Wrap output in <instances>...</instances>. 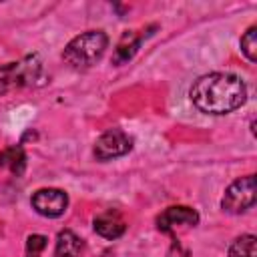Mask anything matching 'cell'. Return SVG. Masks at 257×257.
<instances>
[{
    "mask_svg": "<svg viewBox=\"0 0 257 257\" xmlns=\"http://www.w3.org/2000/svg\"><path fill=\"white\" fill-rule=\"evenodd\" d=\"M46 243H48V239L44 235H38V233L28 235V239H26V257H40Z\"/></svg>",
    "mask_w": 257,
    "mask_h": 257,
    "instance_id": "obj_14",
    "label": "cell"
},
{
    "mask_svg": "<svg viewBox=\"0 0 257 257\" xmlns=\"http://www.w3.org/2000/svg\"><path fill=\"white\" fill-rule=\"evenodd\" d=\"M32 209L48 219H56L60 217L66 207H68V195L62 189H54V187H46V189H38L32 199H30Z\"/></svg>",
    "mask_w": 257,
    "mask_h": 257,
    "instance_id": "obj_6",
    "label": "cell"
},
{
    "mask_svg": "<svg viewBox=\"0 0 257 257\" xmlns=\"http://www.w3.org/2000/svg\"><path fill=\"white\" fill-rule=\"evenodd\" d=\"M0 167L8 169L12 175L20 177L26 169V153L20 145H14V147H8L0 153Z\"/></svg>",
    "mask_w": 257,
    "mask_h": 257,
    "instance_id": "obj_9",
    "label": "cell"
},
{
    "mask_svg": "<svg viewBox=\"0 0 257 257\" xmlns=\"http://www.w3.org/2000/svg\"><path fill=\"white\" fill-rule=\"evenodd\" d=\"M92 227L104 239H118L126 231V223L116 211H106V213L96 215L92 221Z\"/></svg>",
    "mask_w": 257,
    "mask_h": 257,
    "instance_id": "obj_8",
    "label": "cell"
},
{
    "mask_svg": "<svg viewBox=\"0 0 257 257\" xmlns=\"http://www.w3.org/2000/svg\"><path fill=\"white\" fill-rule=\"evenodd\" d=\"M189 98L193 106L205 114H227L245 104L247 86L237 74L209 72L193 82Z\"/></svg>",
    "mask_w": 257,
    "mask_h": 257,
    "instance_id": "obj_1",
    "label": "cell"
},
{
    "mask_svg": "<svg viewBox=\"0 0 257 257\" xmlns=\"http://www.w3.org/2000/svg\"><path fill=\"white\" fill-rule=\"evenodd\" d=\"M82 249V241L70 231V229H62L56 235V249H54V257H78Z\"/></svg>",
    "mask_w": 257,
    "mask_h": 257,
    "instance_id": "obj_10",
    "label": "cell"
},
{
    "mask_svg": "<svg viewBox=\"0 0 257 257\" xmlns=\"http://www.w3.org/2000/svg\"><path fill=\"white\" fill-rule=\"evenodd\" d=\"M241 52L249 62H257V26H249L241 36Z\"/></svg>",
    "mask_w": 257,
    "mask_h": 257,
    "instance_id": "obj_13",
    "label": "cell"
},
{
    "mask_svg": "<svg viewBox=\"0 0 257 257\" xmlns=\"http://www.w3.org/2000/svg\"><path fill=\"white\" fill-rule=\"evenodd\" d=\"M106 46H108V36L102 30H86V32L74 36L66 44L62 58L68 66L82 70V68L96 64L102 58Z\"/></svg>",
    "mask_w": 257,
    "mask_h": 257,
    "instance_id": "obj_2",
    "label": "cell"
},
{
    "mask_svg": "<svg viewBox=\"0 0 257 257\" xmlns=\"http://www.w3.org/2000/svg\"><path fill=\"white\" fill-rule=\"evenodd\" d=\"M197 223H199V213L185 205L169 207L157 217V227L163 233H173L177 227H195Z\"/></svg>",
    "mask_w": 257,
    "mask_h": 257,
    "instance_id": "obj_7",
    "label": "cell"
},
{
    "mask_svg": "<svg viewBox=\"0 0 257 257\" xmlns=\"http://www.w3.org/2000/svg\"><path fill=\"white\" fill-rule=\"evenodd\" d=\"M133 149V137H128L122 128H108L94 143V157L98 161H110L126 155Z\"/></svg>",
    "mask_w": 257,
    "mask_h": 257,
    "instance_id": "obj_5",
    "label": "cell"
},
{
    "mask_svg": "<svg viewBox=\"0 0 257 257\" xmlns=\"http://www.w3.org/2000/svg\"><path fill=\"white\" fill-rule=\"evenodd\" d=\"M257 201V187H255V175H245L235 179L221 199V209L231 215H241L247 209H251Z\"/></svg>",
    "mask_w": 257,
    "mask_h": 257,
    "instance_id": "obj_3",
    "label": "cell"
},
{
    "mask_svg": "<svg viewBox=\"0 0 257 257\" xmlns=\"http://www.w3.org/2000/svg\"><path fill=\"white\" fill-rule=\"evenodd\" d=\"M40 74V60L38 56H26L20 62H10L0 66V94L22 86V84H32Z\"/></svg>",
    "mask_w": 257,
    "mask_h": 257,
    "instance_id": "obj_4",
    "label": "cell"
},
{
    "mask_svg": "<svg viewBox=\"0 0 257 257\" xmlns=\"http://www.w3.org/2000/svg\"><path fill=\"white\" fill-rule=\"evenodd\" d=\"M255 245H257V237L247 233L237 237L231 247H229V257H255Z\"/></svg>",
    "mask_w": 257,
    "mask_h": 257,
    "instance_id": "obj_12",
    "label": "cell"
},
{
    "mask_svg": "<svg viewBox=\"0 0 257 257\" xmlns=\"http://www.w3.org/2000/svg\"><path fill=\"white\" fill-rule=\"evenodd\" d=\"M141 42H143V36H139V34H135V32H126V34L122 36V40H120V42L116 44V48H114V54H112L114 64H124V62H128V60L137 54Z\"/></svg>",
    "mask_w": 257,
    "mask_h": 257,
    "instance_id": "obj_11",
    "label": "cell"
}]
</instances>
